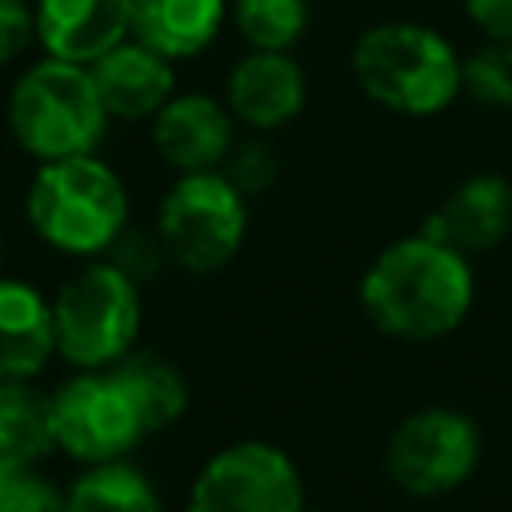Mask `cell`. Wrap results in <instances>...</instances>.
<instances>
[{
	"label": "cell",
	"mask_w": 512,
	"mask_h": 512,
	"mask_svg": "<svg viewBox=\"0 0 512 512\" xmlns=\"http://www.w3.org/2000/svg\"><path fill=\"white\" fill-rule=\"evenodd\" d=\"M476 296L472 256L416 232L372 256L360 276V308L368 324L392 340H440L460 328Z\"/></svg>",
	"instance_id": "obj_1"
},
{
	"label": "cell",
	"mask_w": 512,
	"mask_h": 512,
	"mask_svg": "<svg viewBox=\"0 0 512 512\" xmlns=\"http://www.w3.org/2000/svg\"><path fill=\"white\" fill-rule=\"evenodd\" d=\"M24 212L44 244L68 256H96L124 236L128 192L124 180L92 152L40 160L24 196Z\"/></svg>",
	"instance_id": "obj_2"
},
{
	"label": "cell",
	"mask_w": 512,
	"mask_h": 512,
	"mask_svg": "<svg viewBox=\"0 0 512 512\" xmlns=\"http://www.w3.org/2000/svg\"><path fill=\"white\" fill-rule=\"evenodd\" d=\"M360 92L400 116H436L460 96L456 48L424 24H376L352 48Z\"/></svg>",
	"instance_id": "obj_3"
},
{
	"label": "cell",
	"mask_w": 512,
	"mask_h": 512,
	"mask_svg": "<svg viewBox=\"0 0 512 512\" xmlns=\"http://www.w3.org/2000/svg\"><path fill=\"white\" fill-rule=\"evenodd\" d=\"M4 116L12 140L36 160L96 152L112 120L88 64H72L56 56H44L16 76Z\"/></svg>",
	"instance_id": "obj_4"
},
{
	"label": "cell",
	"mask_w": 512,
	"mask_h": 512,
	"mask_svg": "<svg viewBox=\"0 0 512 512\" xmlns=\"http://www.w3.org/2000/svg\"><path fill=\"white\" fill-rule=\"evenodd\" d=\"M56 352L76 368H108L132 352L140 332V288L116 264H84L52 300Z\"/></svg>",
	"instance_id": "obj_5"
},
{
	"label": "cell",
	"mask_w": 512,
	"mask_h": 512,
	"mask_svg": "<svg viewBox=\"0 0 512 512\" xmlns=\"http://www.w3.org/2000/svg\"><path fill=\"white\" fill-rule=\"evenodd\" d=\"M248 236L244 192L220 172H180L156 212V240L172 264L208 276L220 272Z\"/></svg>",
	"instance_id": "obj_6"
},
{
	"label": "cell",
	"mask_w": 512,
	"mask_h": 512,
	"mask_svg": "<svg viewBox=\"0 0 512 512\" xmlns=\"http://www.w3.org/2000/svg\"><path fill=\"white\" fill-rule=\"evenodd\" d=\"M484 440L468 412L428 404L408 412L384 440V472L408 496L456 492L480 464Z\"/></svg>",
	"instance_id": "obj_7"
},
{
	"label": "cell",
	"mask_w": 512,
	"mask_h": 512,
	"mask_svg": "<svg viewBox=\"0 0 512 512\" xmlns=\"http://www.w3.org/2000/svg\"><path fill=\"white\" fill-rule=\"evenodd\" d=\"M188 512H304V480L284 448L236 440L204 460Z\"/></svg>",
	"instance_id": "obj_8"
},
{
	"label": "cell",
	"mask_w": 512,
	"mask_h": 512,
	"mask_svg": "<svg viewBox=\"0 0 512 512\" xmlns=\"http://www.w3.org/2000/svg\"><path fill=\"white\" fill-rule=\"evenodd\" d=\"M48 404H52L56 448H64L84 464L120 460L148 436L124 384L100 368H84V376L60 384Z\"/></svg>",
	"instance_id": "obj_9"
},
{
	"label": "cell",
	"mask_w": 512,
	"mask_h": 512,
	"mask_svg": "<svg viewBox=\"0 0 512 512\" xmlns=\"http://www.w3.org/2000/svg\"><path fill=\"white\" fill-rule=\"evenodd\" d=\"M152 144L176 172L220 168L232 152V112L204 92L168 96L152 116Z\"/></svg>",
	"instance_id": "obj_10"
},
{
	"label": "cell",
	"mask_w": 512,
	"mask_h": 512,
	"mask_svg": "<svg viewBox=\"0 0 512 512\" xmlns=\"http://www.w3.org/2000/svg\"><path fill=\"white\" fill-rule=\"evenodd\" d=\"M420 232L452 244L464 256L492 252L512 232V184L500 172H476L460 180Z\"/></svg>",
	"instance_id": "obj_11"
},
{
	"label": "cell",
	"mask_w": 512,
	"mask_h": 512,
	"mask_svg": "<svg viewBox=\"0 0 512 512\" xmlns=\"http://www.w3.org/2000/svg\"><path fill=\"white\" fill-rule=\"evenodd\" d=\"M36 44L44 56L92 64L132 36V0H36Z\"/></svg>",
	"instance_id": "obj_12"
},
{
	"label": "cell",
	"mask_w": 512,
	"mask_h": 512,
	"mask_svg": "<svg viewBox=\"0 0 512 512\" xmlns=\"http://www.w3.org/2000/svg\"><path fill=\"white\" fill-rule=\"evenodd\" d=\"M88 72H92L96 92L112 120H152L176 88L172 60L160 56L156 48L140 44L136 36H128L116 48H108L104 56H96L88 64Z\"/></svg>",
	"instance_id": "obj_13"
},
{
	"label": "cell",
	"mask_w": 512,
	"mask_h": 512,
	"mask_svg": "<svg viewBox=\"0 0 512 512\" xmlns=\"http://www.w3.org/2000/svg\"><path fill=\"white\" fill-rule=\"evenodd\" d=\"M224 100H228L232 120H240L248 128H280L300 116V108L308 100V84H304L300 64L288 52L252 48L228 72Z\"/></svg>",
	"instance_id": "obj_14"
},
{
	"label": "cell",
	"mask_w": 512,
	"mask_h": 512,
	"mask_svg": "<svg viewBox=\"0 0 512 512\" xmlns=\"http://www.w3.org/2000/svg\"><path fill=\"white\" fill-rule=\"evenodd\" d=\"M56 352L52 304L24 280L0 276V380L36 376Z\"/></svg>",
	"instance_id": "obj_15"
},
{
	"label": "cell",
	"mask_w": 512,
	"mask_h": 512,
	"mask_svg": "<svg viewBox=\"0 0 512 512\" xmlns=\"http://www.w3.org/2000/svg\"><path fill=\"white\" fill-rule=\"evenodd\" d=\"M224 24V0H132V36L160 56H200Z\"/></svg>",
	"instance_id": "obj_16"
},
{
	"label": "cell",
	"mask_w": 512,
	"mask_h": 512,
	"mask_svg": "<svg viewBox=\"0 0 512 512\" xmlns=\"http://www.w3.org/2000/svg\"><path fill=\"white\" fill-rule=\"evenodd\" d=\"M108 372L124 384V392L132 396L148 432H160L184 416L188 384H184L180 368L172 360H164L160 352H124L116 364H108Z\"/></svg>",
	"instance_id": "obj_17"
},
{
	"label": "cell",
	"mask_w": 512,
	"mask_h": 512,
	"mask_svg": "<svg viewBox=\"0 0 512 512\" xmlns=\"http://www.w3.org/2000/svg\"><path fill=\"white\" fill-rule=\"evenodd\" d=\"M56 448L52 404L24 380H0V464L32 468L44 452Z\"/></svg>",
	"instance_id": "obj_18"
},
{
	"label": "cell",
	"mask_w": 512,
	"mask_h": 512,
	"mask_svg": "<svg viewBox=\"0 0 512 512\" xmlns=\"http://www.w3.org/2000/svg\"><path fill=\"white\" fill-rule=\"evenodd\" d=\"M64 512H160V496L144 480V472L108 460V464H92L68 488Z\"/></svg>",
	"instance_id": "obj_19"
},
{
	"label": "cell",
	"mask_w": 512,
	"mask_h": 512,
	"mask_svg": "<svg viewBox=\"0 0 512 512\" xmlns=\"http://www.w3.org/2000/svg\"><path fill=\"white\" fill-rule=\"evenodd\" d=\"M240 36L252 48L288 52L308 24V0H236L232 8Z\"/></svg>",
	"instance_id": "obj_20"
},
{
	"label": "cell",
	"mask_w": 512,
	"mask_h": 512,
	"mask_svg": "<svg viewBox=\"0 0 512 512\" xmlns=\"http://www.w3.org/2000/svg\"><path fill=\"white\" fill-rule=\"evenodd\" d=\"M460 92L476 104L512 112V40H484L472 56L460 60Z\"/></svg>",
	"instance_id": "obj_21"
},
{
	"label": "cell",
	"mask_w": 512,
	"mask_h": 512,
	"mask_svg": "<svg viewBox=\"0 0 512 512\" xmlns=\"http://www.w3.org/2000/svg\"><path fill=\"white\" fill-rule=\"evenodd\" d=\"M244 196H256V192H268L276 184V152L260 140L228 152V172H224Z\"/></svg>",
	"instance_id": "obj_22"
},
{
	"label": "cell",
	"mask_w": 512,
	"mask_h": 512,
	"mask_svg": "<svg viewBox=\"0 0 512 512\" xmlns=\"http://www.w3.org/2000/svg\"><path fill=\"white\" fill-rule=\"evenodd\" d=\"M64 504H68V492L48 484L32 468H20L0 500V512H64Z\"/></svg>",
	"instance_id": "obj_23"
},
{
	"label": "cell",
	"mask_w": 512,
	"mask_h": 512,
	"mask_svg": "<svg viewBox=\"0 0 512 512\" xmlns=\"http://www.w3.org/2000/svg\"><path fill=\"white\" fill-rule=\"evenodd\" d=\"M36 40V16L28 0H0V68L20 60Z\"/></svg>",
	"instance_id": "obj_24"
},
{
	"label": "cell",
	"mask_w": 512,
	"mask_h": 512,
	"mask_svg": "<svg viewBox=\"0 0 512 512\" xmlns=\"http://www.w3.org/2000/svg\"><path fill=\"white\" fill-rule=\"evenodd\" d=\"M472 24L492 40H512V0H460Z\"/></svg>",
	"instance_id": "obj_25"
},
{
	"label": "cell",
	"mask_w": 512,
	"mask_h": 512,
	"mask_svg": "<svg viewBox=\"0 0 512 512\" xmlns=\"http://www.w3.org/2000/svg\"><path fill=\"white\" fill-rule=\"evenodd\" d=\"M16 472H20V468H4V464H0V500H4V492H8V484H12Z\"/></svg>",
	"instance_id": "obj_26"
},
{
	"label": "cell",
	"mask_w": 512,
	"mask_h": 512,
	"mask_svg": "<svg viewBox=\"0 0 512 512\" xmlns=\"http://www.w3.org/2000/svg\"><path fill=\"white\" fill-rule=\"evenodd\" d=\"M0 260H4V236H0Z\"/></svg>",
	"instance_id": "obj_27"
},
{
	"label": "cell",
	"mask_w": 512,
	"mask_h": 512,
	"mask_svg": "<svg viewBox=\"0 0 512 512\" xmlns=\"http://www.w3.org/2000/svg\"><path fill=\"white\" fill-rule=\"evenodd\" d=\"M304 512H324V508H304Z\"/></svg>",
	"instance_id": "obj_28"
}]
</instances>
